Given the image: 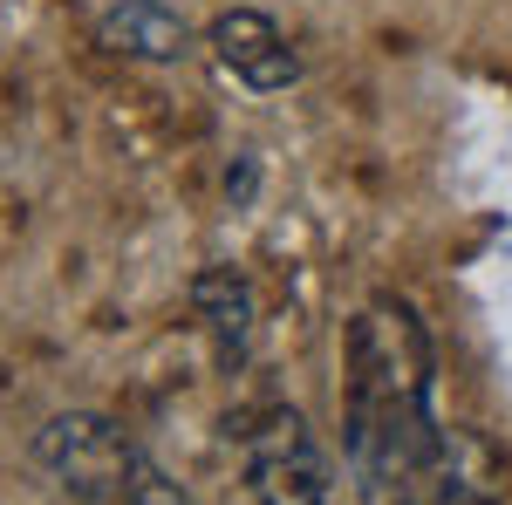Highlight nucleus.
<instances>
[{
    "label": "nucleus",
    "instance_id": "5",
    "mask_svg": "<svg viewBox=\"0 0 512 505\" xmlns=\"http://www.w3.org/2000/svg\"><path fill=\"white\" fill-rule=\"evenodd\" d=\"M96 41H103L110 55H130V62H178L185 41H192V28H185V14L164 7V0H117V7H103Z\"/></svg>",
    "mask_w": 512,
    "mask_h": 505
},
{
    "label": "nucleus",
    "instance_id": "6",
    "mask_svg": "<svg viewBox=\"0 0 512 505\" xmlns=\"http://www.w3.org/2000/svg\"><path fill=\"white\" fill-rule=\"evenodd\" d=\"M192 301L212 328V342H219V362H246V349H253V287L233 267H205L192 280Z\"/></svg>",
    "mask_w": 512,
    "mask_h": 505
},
{
    "label": "nucleus",
    "instance_id": "7",
    "mask_svg": "<svg viewBox=\"0 0 512 505\" xmlns=\"http://www.w3.org/2000/svg\"><path fill=\"white\" fill-rule=\"evenodd\" d=\"M403 505H492V499H485L472 478H465V471L444 458L437 471H424V478L410 485V499H403Z\"/></svg>",
    "mask_w": 512,
    "mask_h": 505
},
{
    "label": "nucleus",
    "instance_id": "4",
    "mask_svg": "<svg viewBox=\"0 0 512 505\" xmlns=\"http://www.w3.org/2000/svg\"><path fill=\"white\" fill-rule=\"evenodd\" d=\"M212 55H219L246 89H287V82L301 76L294 41L280 35L260 7H233V14H219V21H212Z\"/></svg>",
    "mask_w": 512,
    "mask_h": 505
},
{
    "label": "nucleus",
    "instance_id": "1",
    "mask_svg": "<svg viewBox=\"0 0 512 505\" xmlns=\"http://www.w3.org/2000/svg\"><path fill=\"white\" fill-rule=\"evenodd\" d=\"M431 335L410 301H369L349 321V471L362 505H403L410 485L451 458L431 410Z\"/></svg>",
    "mask_w": 512,
    "mask_h": 505
},
{
    "label": "nucleus",
    "instance_id": "2",
    "mask_svg": "<svg viewBox=\"0 0 512 505\" xmlns=\"http://www.w3.org/2000/svg\"><path fill=\"white\" fill-rule=\"evenodd\" d=\"M137 444H130V430L117 417H103V410H62V417H48L35 430V465L62 485V492H76V499H96L110 505L130 492V478H137Z\"/></svg>",
    "mask_w": 512,
    "mask_h": 505
},
{
    "label": "nucleus",
    "instance_id": "3",
    "mask_svg": "<svg viewBox=\"0 0 512 505\" xmlns=\"http://www.w3.org/2000/svg\"><path fill=\"white\" fill-rule=\"evenodd\" d=\"M246 437V485L260 505H335V465L301 410H260Z\"/></svg>",
    "mask_w": 512,
    "mask_h": 505
},
{
    "label": "nucleus",
    "instance_id": "8",
    "mask_svg": "<svg viewBox=\"0 0 512 505\" xmlns=\"http://www.w3.org/2000/svg\"><path fill=\"white\" fill-rule=\"evenodd\" d=\"M123 505H185V492L164 478L151 458H137V478H130V492H123Z\"/></svg>",
    "mask_w": 512,
    "mask_h": 505
}]
</instances>
